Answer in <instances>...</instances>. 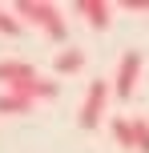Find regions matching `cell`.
<instances>
[{
    "label": "cell",
    "mask_w": 149,
    "mask_h": 153,
    "mask_svg": "<svg viewBox=\"0 0 149 153\" xmlns=\"http://www.w3.org/2000/svg\"><path fill=\"white\" fill-rule=\"evenodd\" d=\"M105 105H109V81H105V76H97V81H89V93H85V105H81L77 125H81L85 133L101 129V121H105Z\"/></svg>",
    "instance_id": "7a4b0ae2"
},
{
    "label": "cell",
    "mask_w": 149,
    "mask_h": 153,
    "mask_svg": "<svg viewBox=\"0 0 149 153\" xmlns=\"http://www.w3.org/2000/svg\"><path fill=\"white\" fill-rule=\"evenodd\" d=\"M16 32H20V20H16L12 12L0 8V36H16Z\"/></svg>",
    "instance_id": "30bf717a"
},
{
    "label": "cell",
    "mask_w": 149,
    "mask_h": 153,
    "mask_svg": "<svg viewBox=\"0 0 149 153\" xmlns=\"http://www.w3.org/2000/svg\"><path fill=\"white\" fill-rule=\"evenodd\" d=\"M53 69L61 73V76L81 73V69H85V53H81V48H61V53H56V61H53Z\"/></svg>",
    "instance_id": "8992f818"
},
{
    "label": "cell",
    "mask_w": 149,
    "mask_h": 153,
    "mask_svg": "<svg viewBox=\"0 0 149 153\" xmlns=\"http://www.w3.org/2000/svg\"><path fill=\"white\" fill-rule=\"evenodd\" d=\"M121 8H129V12H145V8H149V0H125Z\"/></svg>",
    "instance_id": "8fae6325"
},
{
    "label": "cell",
    "mask_w": 149,
    "mask_h": 153,
    "mask_svg": "<svg viewBox=\"0 0 149 153\" xmlns=\"http://www.w3.org/2000/svg\"><path fill=\"white\" fill-rule=\"evenodd\" d=\"M28 109H32L28 97H20V93H0V113L4 117H20V113H28Z\"/></svg>",
    "instance_id": "52a82bcc"
},
{
    "label": "cell",
    "mask_w": 149,
    "mask_h": 153,
    "mask_svg": "<svg viewBox=\"0 0 149 153\" xmlns=\"http://www.w3.org/2000/svg\"><path fill=\"white\" fill-rule=\"evenodd\" d=\"M137 76H141V48H129L117 65V76H113V97L117 101H129L137 93Z\"/></svg>",
    "instance_id": "3957f363"
},
{
    "label": "cell",
    "mask_w": 149,
    "mask_h": 153,
    "mask_svg": "<svg viewBox=\"0 0 149 153\" xmlns=\"http://www.w3.org/2000/svg\"><path fill=\"white\" fill-rule=\"evenodd\" d=\"M133 141H137V153H149V121L145 117H133Z\"/></svg>",
    "instance_id": "9c48e42d"
},
{
    "label": "cell",
    "mask_w": 149,
    "mask_h": 153,
    "mask_svg": "<svg viewBox=\"0 0 149 153\" xmlns=\"http://www.w3.org/2000/svg\"><path fill=\"white\" fill-rule=\"evenodd\" d=\"M109 133L117 137V145H121V149H137V141H133V121H125V117H113V121H109Z\"/></svg>",
    "instance_id": "ba28073f"
},
{
    "label": "cell",
    "mask_w": 149,
    "mask_h": 153,
    "mask_svg": "<svg viewBox=\"0 0 149 153\" xmlns=\"http://www.w3.org/2000/svg\"><path fill=\"white\" fill-rule=\"evenodd\" d=\"M36 76V69L32 65H24V61H0V81L12 89V85H20V81H32Z\"/></svg>",
    "instance_id": "5b68a950"
},
{
    "label": "cell",
    "mask_w": 149,
    "mask_h": 153,
    "mask_svg": "<svg viewBox=\"0 0 149 153\" xmlns=\"http://www.w3.org/2000/svg\"><path fill=\"white\" fill-rule=\"evenodd\" d=\"M77 12L85 16L93 28H109V20H113V4L109 0H77Z\"/></svg>",
    "instance_id": "277c9868"
},
{
    "label": "cell",
    "mask_w": 149,
    "mask_h": 153,
    "mask_svg": "<svg viewBox=\"0 0 149 153\" xmlns=\"http://www.w3.org/2000/svg\"><path fill=\"white\" fill-rule=\"evenodd\" d=\"M16 20H28V24H36V28H44V36L48 40H56L61 45L64 36H69V24H64V16H61V8L56 4H44V0H16Z\"/></svg>",
    "instance_id": "6da1fadb"
}]
</instances>
